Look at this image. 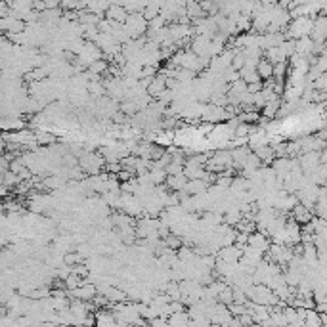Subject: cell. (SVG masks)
I'll use <instances>...</instances> for the list:
<instances>
[{"instance_id":"cell-1","label":"cell","mask_w":327,"mask_h":327,"mask_svg":"<svg viewBox=\"0 0 327 327\" xmlns=\"http://www.w3.org/2000/svg\"><path fill=\"white\" fill-rule=\"evenodd\" d=\"M314 29V17L310 15H300V17H295L291 19V23L285 29V35L287 38H303V37H310Z\"/></svg>"},{"instance_id":"cell-2","label":"cell","mask_w":327,"mask_h":327,"mask_svg":"<svg viewBox=\"0 0 327 327\" xmlns=\"http://www.w3.org/2000/svg\"><path fill=\"white\" fill-rule=\"evenodd\" d=\"M0 27L4 31V35H15V33L27 31V21L17 15H6L0 19Z\"/></svg>"},{"instance_id":"cell-3","label":"cell","mask_w":327,"mask_h":327,"mask_svg":"<svg viewBox=\"0 0 327 327\" xmlns=\"http://www.w3.org/2000/svg\"><path fill=\"white\" fill-rule=\"evenodd\" d=\"M289 214L298 222V224H300V226H303V224H306V222H310L314 218V211H312V209H308L306 205H303L300 201H298L297 205L293 207V211H291Z\"/></svg>"},{"instance_id":"cell-4","label":"cell","mask_w":327,"mask_h":327,"mask_svg":"<svg viewBox=\"0 0 327 327\" xmlns=\"http://www.w3.org/2000/svg\"><path fill=\"white\" fill-rule=\"evenodd\" d=\"M188 180H190V178L186 174H168L165 186L168 188V191H182L184 188H186Z\"/></svg>"},{"instance_id":"cell-5","label":"cell","mask_w":327,"mask_h":327,"mask_svg":"<svg viewBox=\"0 0 327 327\" xmlns=\"http://www.w3.org/2000/svg\"><path fill=\"white\" fill-rule=\"evenodd\" d=\"M209 190V184L203 180V178H195V180H188L186 184V188L184 191L188 193V195H201V193H205Z\"/></svg>"},{"instance_id":"cell-6","label":"cell","mask_w":327,"mask_h":327,"mask_svg":"<svg viewBox=\"0 0 327 327\" xmlns=\"http://www.w3.org/2000/svg\"><path fill=\"white\" fill-rule=\"evenodd\" d=\"M167 88V77L161 75V73H157V75L153 77L152 84L147 86V94L152 96V98H157L161 92Z\"/></svg>"},{"instance_id":"cell-7","label":"cell","mask_w":327,"mask_h":327,"mask_svg":"<svg viewBox=\"0 0 327 327\" xmlns=\"http://www.w3.org/2000/svg\"><path fill=\"white\" fill-rule=\"evenodd\" d=\"M107 19H111V21H117V23H124L127 21V17H129V12L121 6V4H111L109 10H107L106 14Z\"/></svg>"},{"instance_id":"cell-8","label":"cell","mask_w":327,"mask_h":327,"mask_svg":"<svg viewBox=\"0 0 327 327\" xmlns=\"http://www.w3.org/2000/svg\"><path fill=\"white\" fill-rule=\"evenodd\" d=\"M264 58L266 60H270L272 63H280V61H287V54H285V50H283V46H272V48H268V50H264Z\"/></svg>"},{"instance_id":"cell-9","label":"cell","mask_w":327,"mask_h":327,"mask_svg":"<svg viewBox=\"0 0 327 327\" xmlns=\"http://www.w3.org/2000/svg\"><path fill=\"white\" fill-rule=\"evenodd\" d=\"M107 69H109V61H107L106 58H99V60L92 61L86 71H88L90 75H102L104 77L107 73Z\"/></svg>"},{"instance_id":"cell-10","label":"cell","mask_w":327,"mask_h":327,"mask_svg":"<svg viewBox=\"0 0 327 327\" xmlns=\"http://www.w3.org/2000/svg\"><path fill=\"white\" fill-rule=\"evenodd\" d=\"M257 71H259V75L262 77V81H266V79H272L274 77V63L266 58H262L259 61V65H257Z\"/></svg>"},{"instance_id":"cell-11","label":"cell","mask_w":327,"mask_h":327,"mask_svg":"<svg viewBox=\"0 0 327 327\" xmlns=\"http://www.w3.org/2000/svg\"><path fill=\"white\" fill-rule=\"evenodd\" d=\"M186 323H191L190 320V312H176L168 316V325H186Z\"/></svg>"},{"instance_id":"cell-12","label":"cell","mask_w":327,"mask_h":327,"mask_svg":"<svg viewBox=\"0 0 327 327\" xmlns=\"http://www.w3.org/2000/svg\"><path fill=\"white\" fill-rule=\"evenodd\" d=\"M241 79H243L245 83H259V81H262V77L259 75V71H257V67H243L241 71Z\"/></svg>"},{"instance_id":"cell-13","label":"cell","mask_w":327,"mask_h":327,"mask_svg":"<svg viewBox=\"0 0 327 327\" xmlns=\"http://www.w3.org/2000/svg\"><path fill=\"white\" fill-rule=\"evenodd\" d=\"M305 325H321V314L316 312L314 308H306Z\"/></svg>"},{"instance_id":"cell-14","label":"cell","mask_w":327,"mask_h":327,"mask_svg":"<svg viewBox=\"0 0 327 327\" xmlns=\"http://www.w3.org/2000/svg\"><path fill=\"white\" fill-rule=\"evenodd\" d=\"M142 14H144V17L147 21H152V19H155L157 15H161V6L159 4H155V2H152V4H147V6L142 10Z\"/></svg>"},{"instance_id":"cell-15","label":"cell","mask_w":327,"mask_h":327,"mask_svg":"<svg viewBox=\"0 0 327 327\" xmlns=\"http://www.w3.org/2000/svg\"><path fill=\"white\" fill-rule=\"evenodd\" d=\"M83 282H84V278H81V275H77V274L67 275V278H65V285H67V291L77 289L79 285H83Z\"/></svg>"},{"instance_id":"cell-16","label":"cell","mask_w":327,"mask_h":327,"mask_svg":"<svg viewBox=\"0 0 327 327\" xmlns=\"http://www.w3.org/2000/svg\"><path fill=\"white\" fill-rule=\"evenodd\" d=\"M73 274H77V275H81V278H90V274H92V270H90V266H86V264H83V262H79V264H75L73 266Z\"/></svg>"},{"instance_id":"cell-17","label":"cell","mask_w":327,"mask_h":327,"mask_svg":"<svg viewBox=\"0 0 327 327\" xmlns=\"http://www.w3.org/2000/svg\"><path fill=\"white\" fill-rule=\"evenodd\" d=\"M262 88H264V83H262V81H259V83H251V84H249V92H251V94L262 92Z\"/></svg>"},{"instance_id":"cell-18","label":"cell","mask_w":327,"mask_h":327,"mask_svg":"<svg viewBox=\"0 0 327 327\" xmlns=\"http://www.w3.org/2000/svg\"><path fill=\"white\" fill-rule=\"evenodd\" d=\"M321 165H327V147L321 149Z\"/></svg>"},{"instance_id":"cell-19","label":"cell","mask_w":327,"mask_h":327,"mask_svg":"<svg viewBox=\"0 0 327 327\" xmlns=\"http://www.w3.org/2000/svg\"><path fill=\"white\" fill-rule=\"evenodd\" d=\"M2 2H4V4H10V6H12L15 0H2Z\"/></svg>"},{"instance_id":"cell-20","label":"cell","mask_w":327,"mask_h":327,"mask_svg":"<svg viewBox=\"0 0 327 327\" xmlns=\"http://www.w3.org/2000/svg\"><path fill=\"white\" fill-rule=\"evenodd\" d=\"M323 113H325V117H327V102L323 104Z\"/></svg>"}]
</instances>
